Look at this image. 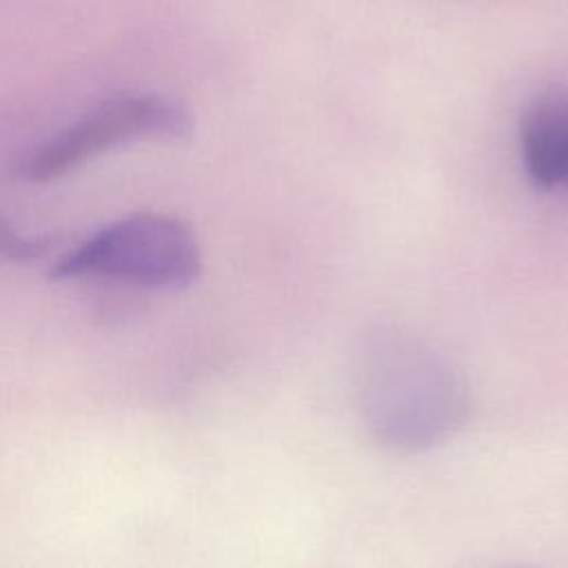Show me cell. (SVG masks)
Returning <instances> with one entry per match:
<instances>
[{
    "label": "cell",
    "mask_w": 568,
    "mask_h": 568,
    "mask_svg": "<svg viewBox=\"0 0 568 568\" xmlns=\"http://www.w3.org/2000/svg\"><path fill=\"white\" fill-rule=\"evenodd\" d=\"M202 268L191 229L169 215L135 213L67 251L51 277H109L155 288L189 286Z\"/></svg>",
    "instance_id": "obj_1"
},
{
    "label": "cell",
    "mask_w": 568,
    "mask_h": 568,
    "mask_svg": "<svg viewBox=\"0 0 568 568\" xmlns=\"http://www.w3.org/2000/svg\"><path fill=\"white\" fill-rule=\"evenodd\" d=\"M191 129V113L173 98L158 93L113 98L31 151L20 173L31 182H49L115 144L140 138L182 140Z\"/></svg>",
    "instance_id": "obj_2"
},
{
    "label": "cell",
    "mask_w": 568,
    "mask_h": 568,
    "mask_svg": "<svg viewBox=\"0 0 568 568\" xmlns=\"http://www.w3.org/2000/svg\"><path fill=\"white\" fill-rule=\"evenodd\" d=\"M384 366L388 373L384 377L375 373L373 388L366 390L375 428L384 437H393L404 404L408 406L399 446L428 444L457 422L464 408L462 395L450 371H444L437 359L433 362L428 353L413 348L404 353L399 346V353H393Z\"/></svg>",
    "instance_id": "obj_3"
},
{
    "label": "cell",
    "mask_w": 568,
    "mask_h": 568,
    "mask_svg": "<svg viewBox=\"0 0 568 568\" xmlns=\"http://www.w3.org/2000/svg\"><path fill=\"white\" fill-rule=\"evenodd\" d=\"M521 160L541 191L568 189V91L537 98L519 124Z\"/></svg>",
    "instance_id": "obj_4"
},
{
    "label": "cell",
    "mask_w": 568,
    "mask_h": 568,
    "mask_svg": "<svg viewBox=\"0 0 568 568\" xmlns=\"http://www.w3.org/2000/svg\"><path fill=\"white\" fill-rule=\"evenodd\" d=\"M47 253V242L27 235L0 220V260L2 262H33Z\"/></svg>",
    "instance_id": "obj_5"
}]
</instances>
